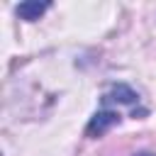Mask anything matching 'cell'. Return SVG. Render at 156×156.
Here are the masks:
<instances>
[{"label":"cell","instance_id":"6da1fadb","mask_svg":"<svg viewBox=\"0 0 156 156\" xmlns=\"http://www.w3.org/2000/svg\"><path fill=\"white\" fill-rule=\"evenodd\" d=\"M117 122H119V112L100 110V112H95L93 119L88 122V127H85V136H102V134L110 132Z\"/></svg>","mask_w":156,"mask_h":156},{"label":"cell","instance_id":"7a4b0ae2","mask_svg":"<svg viewBox=\"0 0 156 156\" xmlns=\"http://www.w3.org/2000/svg\"><path fill=\"white\" fill-rule=\"evenodd\" d=\"M46 10H49L46 2H22V5L17 7V15H20L22 20H27V22H34V20H39Z\"/></svg>","mask_w":156,"mask_h":156},{"label":"cell","instance_id":"3957f363","mask_svg":"<svg viewBox=\"0 0 156 156\" xmlns=\"http://www.w3.org/2000/svg\"><path fill=\"white\" fill-rule=\"evenodd\" d=\"M112 95H115V100L127 102V105H132V102H136V100H139V95H136L129 85H115V88H112Z\"/></svg>","mask_w":156,"mask_h":156},{"label":"cell","instance_id":"277c9868","mask_svg":"<svg viewBox=\"0 0 156 156\" xmlns=\"http://www.w3.org/2000/svg\"><path fill=\"white\" fill-rule=\"evenodd\" d=\"M134 156H156V154H149V151H141V154H134Z\"/></svg>","mask_w":156,"mask_h":156}]
</instances>
